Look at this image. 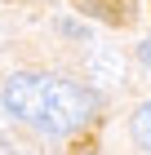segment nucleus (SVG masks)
<instances>
[{
  "instance_id": "obj_1",
  "label": "nucleus",
  "mask_w": 151,
  "mask_h": 155,
  "mask_svg": "<svg viewBox=\"0 0 151 155\" xmlns=\"http://www.w3.org/2000/svg\"><path fill=\"white\" fill-rule=\"evenodd\" d=\"M0 93L9 102L13 120L31 124L45 137H62V133L80 129L98 111V93L89 84L62 80V75H40V71H13Z\"/></svg>"
},
{
  "instance_id": "obj_2",
  "label": "nucleus",
  "mask_w": 151,
  "mask_h": 155,
  "mask_svg": "<svg viewBox=\"0 0 151 155\" xmlns=\"http://www.w3.org/2000/svg\"><path fill=\"white\" fill-rule=\"evenodd\" d=\"M84 71L98 84H120L125 80V62H120V53H111V49H93L89 62H84Z\"/></svg>"
},
{
  "instance_id": "obj_3",
  "label": "nucleus",
  "mask_w": 151,
  "mask_h": 155,
  "mask_svg": "<svg viewBox=\"0 0 151 155\" xmlns=\"http://www.w3.org/2000/svg\"><path fill=\"white\" fill-rule=\"evenodd\" d=\"M129 129H133V142H138L142 151H151V102H142V107L133 111Z\"/></svg>"
},
{
  "instance_id": "obj_4",
  "label": "nucleus",
  "mask_w": 151,
  "mask_h": 155,
  "mask_svg": "<svg viewBox=\"0 0 151 155\" xmlns=\"http://www.w3.org/2000/svg\"><path fill=\"white\" fill-rule=\"evenodd\" d=\"M138 58H142V67H151V40H142V45H138Z\"/></svg>"
},
{
  "instance_id": "obj_5",
  "label": "nucleus",
  "mask_w": 151,
  "mask_h": 155,
  "mask_svg": "<svg viewBox=\"0 0 151 155\" xmlns=\"http://www.w3.org/2000/svg\"><path fill=\"white\" fill-rule=\"evenodd\" d=\"M5 120H9V102H5V93H0V129H5Z\"/></svg>"
}]
</instances>
